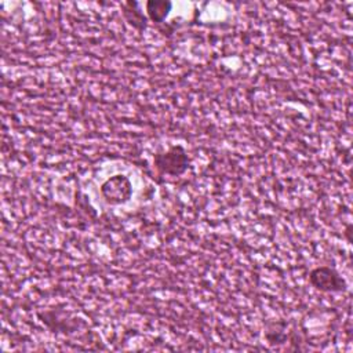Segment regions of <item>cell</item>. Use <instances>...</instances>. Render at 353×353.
Instances as JSON below:
<instances>
[{"label": "cell", "instance_id": "obj_2", "mask_svg": "<svg viewBox=\"0 0 353 353\" xmlns=\"http://www.w3.org/2000/svg\"><path fill=\"white\" fill-rule=\"evenodd\" d=\"M101 193L108 203L121 204L131 197L132 188L130 181L125 176L114 175L102 183Z\"/></svg>", "mask_w": 353, "mask_h": 353}, {"label": "cell", "instance_id": "obj_1", "mask_svg": "<svg viewBox=\"0 0 353 353\" xmlns=\"http://www.w3.org/2000/svg\"><path fill=\"white\" fill-rule=\"evenodd\" d=\"M189 160L182 146H172L165 153L154 156V165L164 174L179 175L188 168Z\"/></svg>", "mask_w": 353, "mask_h": 353}, {"label": "cell", "instance_id": "obj_3", "mask_svg": "<svg viewBox=\"0 0 353 353\" xmlns=\"http://www.w3.org/2000/svg\"><path fill=\"white\" fill-rule=\"evenodd\" d=\"M309 280L313 287L324 292H338L345 288L343 279L331 268L320 266L310 272Z\"/></svg>", "mask_w": 353, "mask_h": 353}, {"label": "cell", "instance_id": "obj_4", "mask_svg": "<svg viewBox=\"0 0 353 353\" xmlns=\"http://www.w3.org/2000/svg\"><path fill=\"white\" fill-rule=\"evenodd\" d=\"M171 10L170 1H148L146 3V11L152 21L161 22Z\"/></svg>", "mask_w": 353, "mask_h": 353}]
</instances>
